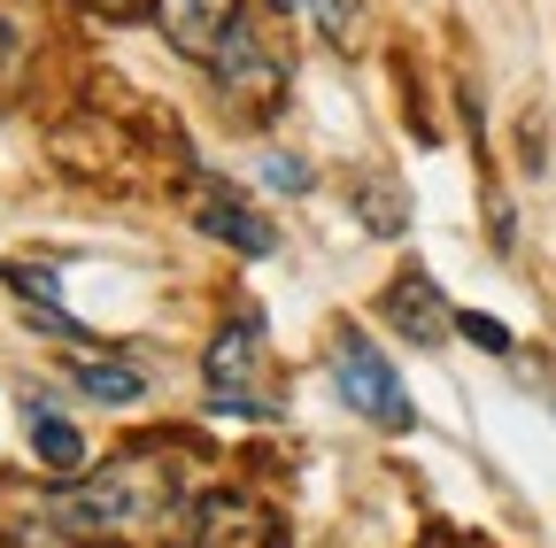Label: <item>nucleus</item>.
<instances>
[{
  "mask_svg": "<svg viewBox=\"0 0 556 548\" xmlns=\"http://www.w3.org/2000/svg\"><path fill=\"white\" fill-rule=\"evenodd\" d=\"M186 510V487L163 456H124V463H101L86 487H62L54 495V525L70 540H116V548H148L178 525Z\"/></svg>",
  "mask_w": 556,
  "mask_h": 548,
  "instance_id": "1",
  "label": "nucleus"
},
{
  "mask_svg": "<svg viewBox=\"0 0 556 548\" xmlns=\"http://www.w3.org/2000/svg\"><path fill=\"white\" fill-rule=\"evenodd\" d=\"M208 402L225 418H248V425H278L287 418V394L270 386V332H263V309H240L217 340H208Z\"/></svg>",
  "mask_w": 556,
  "mask_h": 548,
  "instance_id": "2",
  "label": "nucleus"
},
{
  "mask_svg": "<svg viewBox=\"0 0 556 548\" xmlns=\"http://www.w3.org/2000/svg\"><path fill=\"white\" fill-rule=\"evenodd\" d=\"M332 379H340V394H348V409H364V418H379V425H417V409H409V394H402V379H394V364L371 348L364 332H340L332 340Z\"/></svg>",
  "mask_w": 556,
  "mask_h": 548,
  "instance_id": "3",
  "label": "nucleus"
},
{
  "mask_svg": "<svg viewBox=\"0 0 556 548\" xmlns=\"http://www.w3.org/2000/svg\"><path fill=\"white\" fill-rule=\"evenodd\" d=\"M193 225L208 232V240H225L232 255H248V263H263L270 247H278V232H270V217H255L240 193H225V186H201L193 193Z\"/></svg>",
  "mask_w": 556,
  "mask_h": 548,
  "instance_id": "4",
  "label": "nucleus"
},
{
  "mask_svg": "<svg viewBox=\"0 0 556 548\" xmlns=\"http://www.w3.org/2000/svg\"><path fill=\"white\" fill-rule=\"evenodd\" d=\"M208 71H217V86H225V93L270 101V93H278V78H287V62H278V54H270L248 24H232V31H225V47L208 54Z\"/></svg>",
  "mask_w": 556,
  "mask_h": 548,
  "instance_id": "5",
  "label": "nucleus"
},
{
  "mask_svg": "<svg viewBox=\"0 0 556 548\" xmlns=\"http://www.w3.org/2000/svg\"><path fill=\"white\" fill-rule=\"evenodd\" d=\"M186 548H270V518L248 495H208L186 525Z\"/></svg>",
  "mask_w": 556,
  "mask_h": 548,
  "instance_id": "6",
  "label": "nucleus"
},
{
  "mask_svg": "<svg viewBox=\"0 0 556 548\" xmlns=\"http://www.w3.org/2000/svg\"><path fill=\"white\" fill-rule=\"evenodd\" d=\"M163 39L178 47V54H193V62H208L225 47V31L240 24V0H163Z\"/></svg>",
  "mask_w": 556,
  "mask_h": 548,
  "instance_id": "7",
  "label": "nucleus"
},
{
  "mask_svg": "<svg viewBox=\"0 0 556 548\" xmlns=\"http://www.w3.org/2000/svg\"><path fill=\"white\" fill-rule=\"evenodd\" d=\"M387 317H394V332H409L417 348H441V340L456 332V317L441 309V294H433V279H394V294H387Z\"/></svg>",
  "mask_w": 556,
  "mask_h": 548,
  "instance_id": "8",
  "label": "nucleus"
},
{
  "mask_svg": "<svg viewBox=\"0 0 556 548\" xmlns=\"http://www.w3.org/2000/svg\"><path fill=\"white\" fill-rule=\"evenodd\" d=\"M24 433H31V456H39L47 471H78V463H86V433L70 425L54 402H39V394H24Z\"/></svg>",
  "mask_w": 556,
  "mask_h": 548,
  "instance_id": "9",
  "label": "nucleus"
},
{
  "mask_svg": "<svg viewBox=\"0 0 556 548\" xmlns=\"http://www.w3.org/2000/svg\"><path fill=\"white\" fill-rule=\"evenodd\" d=\"M0 279H9V286L24 294V309H31L47 332H62V340H86V324L62 309V286H54V270H47V263H9Z\"/></svg>",
  "mask_w": 556,
  "mask_h": 548,
  "instance_id": "10",
  "label": "nucleus"
},
{
  "mask_svg": "<svg viewBox=\"0 0 556 548\" xmlns=\"http://www.w3.org/2000/svg\"><path fill=\"white\" fill-rule=\"evenodd\" d=\"M78 386H86L93 402L124 409V402L148 394V371H131V364H116V356H93V364H78Z\"/></svg>",
  "mask_w": 556,
  "mask_h": 548,
  "instance_id": "11",
  "label": "nucleus"
},
{
  "mask_svg": "<svg viewBox=\"0 0 556 548\" xmlns=\"http://www.w3.org/2000/svg\"><path fill=\"white\" fill-rule=\"evenodd\" d=\"M356 217L379 232V240H394L402 225H409V209H402V193H394V178H364L356 186Z\"/></svg>",
  "mask_w": 556,
  "mask_h": 548,
  "instance_id": "12",
  "label": "nucleus"
},
{
  "mask_svg": "<svg viewBox=\"0 0 556 548\" xmlns=\"http://www.w3.org/2000/svg\"><path fill=\"white\" fill-rule=\"evenodd\" d=\"M24 54H31V39H24V24L0 9V93H16V78H24Z\"/></svg>",
  "mask_w": 556,
  "mask_h": 548,
  "instance_id": "13",
  "label": "nucleus"
},
{
  "mask_svg": "<svg viewBox=\"0 0 556 548\" xmlns=\"http://www.w3.org/2000/svg\"><path fill=\"white\" fill-rule=\"evenodd\" d=\"M255 170H263L270 193H309V163H302V155H263Z\"/></svg>",
  "mask_w": 556,
  "mask_h": 548,
  "instance_id": "14",
  "label": "nucleus"
},
{
  "mask_svg": "<svg viewBox=\"0 0 556 548\" xmlns=\"http://www.w3.org/2000/svg\"><path fill=\"white\" fill-rule=\"evenodd\" d=\"M309 16H317V31H325L332 47L356 39V0H309Z\"/></svg>",
  "mask_w": 556,
  "mask_h": 548,
  "instance_id": "15",
  "label": "nucleus"
},
{
  "mask_svg": "<svg viewBox=\"0 0 556 548\" xmlns=\"http://www.w3.org/2000/svg\"><path fill=\"white\" fill-rule=\"evenodd\" d=\"M456 332H471L479 348H510V332H503L495 317H456Z\"/></svg>",
  "mask_w": 556,
  "mask_h": 548,
  "instance_id": "16",
  "label": "nucleus"
},
{
  "mask_svg": "<svg viewBox=\"0 0 556 548\" xmlns=\"http://www.w3.org/2000/svg\"><path fill=\"white\" fill-rule=\"evenodd\" d=\"M78 9H93V16H148V9H163V0H78Z\"/></svg>",
  "mask_w": 556,
  "mask_h": 548,
  "instance_id": "17",
  "label": "nucleus"
},
{
  "mask_svg": "<svg viewBox=\"0 0 556 548\" xmlns=\"http://www.w3.org/2000/svg\"><path fill=\"white\" fill-rule=\"evenodd\" d=\"M278 9H309V0H278Z\"/></svg>",
  "mask_w": 556,
  "mask_h": 548,
  "instance_id": "18",
  "label": "nucleus"
}]
</instances>
